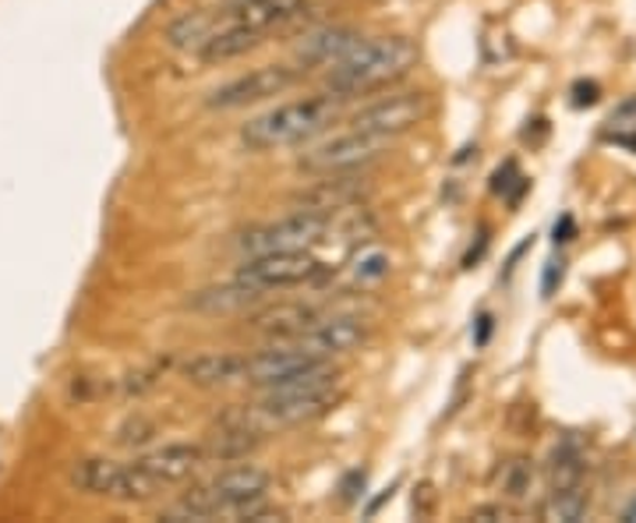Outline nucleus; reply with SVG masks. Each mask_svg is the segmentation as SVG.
Returning a JSON list of instances; mask_svg holds the SVG:
<instances>
[{
  "mask_svg": "<svg viewBox=\"0 0 636 523\" xmlns=\"http://www.w3.org/2000/svg\"><path fill=\"white\" fill-rule=\"evenodd\" d=\"M273 489V477H269L262 467H230L223 474H216L212 481L191 489L178 506H170L166 513H160V520L181 523V520H255L265 523L273 520V513L265 510V495Z\"/></svg>",
  "mask_w": 636,
  "mask_h": 523,
  "instance_id": "f257e3e1",
  "label": "nucleus"
},
{
  "mask_svg": "<svg viewBox=\"0 0 636 523\" xmlns=\"http://www.w3.org/2000/svg\"><path fill=\"white\" fill-rule=\"evenodd\" d=\"M417 64V47L407 36H378V40H361L340 64L325 74V89L340 100L369 95L411 74Z\"/></svg>",
  "mask_w": 636,
  "mask_h": 523,
  "instance_id": "f03ea898",
  "label": "nucleus"
},
{
  "mask_svg": "<svg viewBox=\"0 0 636 523\" xmlns=\"http://www.w3.org/2000/svg\"><path fill=\"white\" fill-rule=\"evenodd\" d=\"M343 113V100L333 92L322 95H304L294 103H280L273 110L259 113L241 128V142L252 152H269V149H286V145H304L325 128H333Z\"/></svg>",
  "mask_w": 636,
  "mask_h": 523,
  "instance_id": "7ed1b4c3",
  "label": "nucleus"
},
{
  "mask_svg": "<svg viewBox=\"0 0 636 523\" xmlns=\"http://www.w3.org/2000/svg\"><path fill=\"white\" fill-rule=\"evenodd\" d=\"M71 484L85 495H100L113 502H149L157 492H163L157 481H152L139 460L134 463H113V460H79L71 467Z\"/></svg>",
  "mask_w": 636,
  "mask_h": 523,
  "instance_id": "20e7f679",
  "label": "nucleus"
},
{
  "mask_svg": "<svg viewBox=\"0 0 636 523\" xmlns=\"http://www.w3.org/2000/svg\"><path fill=\"white\" fill-rule=\"evenodd\" d=\"M333 234V217H319V212H291L276 223H259L238 234L234 248L241 255H265V251H301L315 248Z\"/></svg>",
  "mask_w": 636,
  "mask_h": 523,
  "instance_id": "39448f33",
  "label": "nucleus"
},
{
  "mask_svg": "<svg viewBox=\"0 0 636 523\" xmlns=\"http://www.w3.org/2000/svg\"><path fill=\"white\" fill-rule=\"evenodd\" d=\"M340 403V390H312V393H262V400L252 411H241L248 424H255L259 432L273 429H294V424H307L322 414H330Z\"/></svg>",
  "mask_w": 636,
  "mask_h": 523,
  "instance_id": "423d86ee",
  "label": "nucleus"
},
{
  "mask_svg": "<svg viewBox=\"0 0 636 523\" xmlns=\"http://www.w3.org/2000/svg\"><path fill=\"white\" fill-rule=\"evenodd\" d=\"M322 276H325V265L312 255V248L265 251V255H248L238 265V280L262 286L265 294H273V290H286V286L319 283Z\"/></svg>",
  "mask_w": 636,
  "mask_h": 523,
  "instance_id": "0eeeda50",
  "label": "nucleus"
},
{
  "mask_svg": "<svg viewBox=\"0 0 636 523\" xmlns=\"http://www.w3.org/2000/svg\"><path fill=\"white\" fill-rule=\"evenodd\" d=\"M428 95L424 92H393V95H378L369 107H361L351 124L354 131L364 134H378V139H400V134L414 131L424 118H428Z\"/></svg>",
  "mask_w": 636,
  "mask_h": 523,
  "instance_id": "6e6552de",
  "label": "nucleus"
},
{
  "mask_svg": "<svg viewBox=\"0 0 636 523\" xmlns=\"http://www.w3.org/2000/svg\"><path fill=\"white\" fill-rule=\"evenodd\" d=\"M385 149H390V139H378V134H364V131H346V134H336V139L322 142L315 149H307L297 160V167L307 173L364 170L369 163H375Z\"/></svg>",
  "mask_w": 636,
  "mask_h": 523,
  "instance_id": "1a4fd4ad",
  "label": "nucleus"
},
{
  "mask_svg": "<svg viewBox=\"0 0 636 523\" xmlns=\"http://www.w3.org/2000/svg\"><path fill=\"white\" fill-rule=\"evenodd\" d=\"M301 82V68H286V64H265L241 74V79L226 82L220 89L209 92V107L212 110H241L252 103H265L273 95H283L286 89H294Z\"/></svg>",
  "mask_w": 636,
  "mask_h": 523,
  "instance_id": "9d476101",
  "label": "nucleus"
},
{
  "mask_svg": "<svg viewBox=\"0 0 636 523\" xmlns=\"http://www.w3.org/2000/svg\"><path fill=\"white\" fill-rule=\"evenodd\" d=\"M372 336V322L361 315H322L319 322H312L301 336H294L291 343L304 358L312 361H333L357 351V346Z\"/></svg>",
  "mask_w": 636,
  "mask_h": 523,
  "instance_id": "9b49d317",
  "label": "nucleus"
},
{
  "mask_svg": "<svg viewBox=\"0 0 636 523\" xmlns=\"http://www.w3.org/2000/svg\"><path fill=\"white\" fill-rule=\"evenodd\" d=\"M372 191V181L361 170H343V173H322V181L301 188L291 199L294 209L301 212H319V217H336V212L354 209L364 195Z\"/></svg>",
  "mask_w": 636,
  "mask_h": 523,
  "instance_id": "f8f14e48",
  "label": "nucleus"
},
{
  "mask_svg": "<svg viewBox=\"0 0 636 523\" xmlns=\"http://www.w3.org/2000/svg\"><path fill=\"white\" fill-rule=\"evenodd\" d=\"M364 36L351 26H322V29H312L304 32L297 47H294V57L301 71L304 68H333L340 64L346 53H351Z\"/></svg>",
  "mask_w": 636,
  "mask_h": 523,
  "instance_id": "ddd939ff",
  "label": "nucleus"
},
{
  "mask_svg": "<svg viewBox=\"0 0 636 523\" xmlns=\"http://www.w3.org/2000/svg\"><path fill=\"white\" fill-rule=\"evenodd\" d=\"M304 11H307V0H241V4H226L223 18L230 26L265 36L273 29L294 26L297 18H304Z\"/></svg>",
  "mask_w": 636,
  "mask_h": 523,
  "instance_id": "4468645a",
  "label": "nucleus"
},
{
  "mask_svg": "<svg viewBox=\"0 0 636 523\" xmlns=\"http://www.w3.org/2000/svg\"><path fill=\"white\" fill-rule=\"evenodd\" d=\"M205 445H195V442H170L163 450L149 453L139 460V467L160 484V489H170V484H181L188 481L195 471L205 467Z\"/></svg>",
  "mask_w": 636,
  "mask_h": 523,
  "instance_id": "2eb2a0df",
  "label": "nucleus"
},
{
  "mask_svg": "<svg viewBox=\"0 0 636 523\" xmlns=\"http://www.w3.org/2000/svg\"><path fill=\"white\" fill-rule=\"evenodd\" d=\"M265 301V290L248 283V280H226L216 286H202L195 294L188 298L191 312H202V315H238V312H252Z\"/></svg>",
  "mask_w": 636,
  "mask_h": 523,
  "instance_id": "dca6fc26",
  "label": "nucleus"
},
{
  "mask_svg": "<svg viewBox=\"0 0 636 523\" xmlns=\"http://www.w3.org/2000/svg\"><path fill=\"white\" fill-rule=\"evenodd\" d=\"M181 375L191 385H202V390H220V385H238L248 382V358L244 354H230V351H209L195 354L181 364Z\"/></svg>",
  "mask_w": 636,
  "mask_h": 523,
  "instance_id": "f3484780",
  "label": "nucleus"
},
{
  "mask_svg": "<svg viewBox=\"0 0 636 523\" xmlns=\"http://www.w3.org/2000/svg\"><path fill=\"white\" fill-rule=\"evenodd\" d=\"M322 312L315 304H304V301H294V304H273V308H265V312H259L252 322L255 333L269 336V340H294L301 336L307 325L319 322Z\"/></svg>",
  "mask_w": 636,
  "mask_h": 523,
  "instance_id": "a211bd4d",
  "label": "nucleus"
},
{
  "mask_svg": "<svg viewBox=\"0 0 636 523\" xmlns=\"http://www.w3.org/2000/svg\"><path fill=\"white\" fill-rule=\"evenodd\" d=\"M262 43V36L252 29H241V26H230L223 11H220V29L209 36L205 47L199 50V57L205 64H226V61H238V57L252 53Z\"/></svg>",
  "mask_w": 636,
  "mask_h": 523,
  "instance_id": "6ab92c4d",
  "label": "nucleus"
},
{
  "mask_svg": "<svg viewBox=\"0 0 636 523\" xmlns=\"http://www.w3.org/2000/svg\"><path fill=\"white\" fill-rule=\"evenodd\" d=\"M216 29H220V11H188V14L178 18V22L166 26V43L173 50L199 53Z\"/></svg>",
  "mask_w": 636,
  "mask_h": 523,
  "instance_id": "aec40b11",
  "label": "nucleus"
},
{
  "mask_svg": "<svg viewBox=\"0 0 636 523\" xmlns=\"http://www.w3.org/2000/svg\"><path fill=\"white\" fill-rule=\"evenodd\" d=\"M584 471H587V460H584L581 442L566 439L563 445H555L552 463H548L552 489H569V484H584Z\"/></svg>",
  "mask_w": 636,
  "mask_h": 523,
  "instance_id": "412c9836",
  "label": "nucleus"
},
{
  "mask_svg": "<svg viewBox=\"0 0 636 523\" xmlns=\"http://www.w3.org/2000/svg\"><path fill=\"white\" fill-rule=\"evenodd\" d=\"M590 510V495L584 484H569V489H552L548 502H545V520L555 523H581Z\"/></svg>",
  "mask_w": 636,
  "mask_h": 523,
  "instance_id": "4be33fe9",
  "label": "nucleus"
},
{
  "mask_svg": "<svg viewBox=\"0 0 636 523\" xmlns=\"http://www.w3.org/2000/svg\"><path fill=\"white\" fill-rule=\"evenodd\" d=\"M390 269H393V259L385 255L382 248H364L351 262H346V280H351L354 286H375L390 276Z\"/></svg>",
  "mask_w": 636,
  "mask_h": 523,
  "instance_id": "5701e85b",
  "label": "nucleus"
},
{
  "mask_svg": "<svg viewBox=\"0 0 636 523\" xmlns=\"http://www.w3.org/2000/svg\"><path fill=\"white\" fill-rule=\"evenodd\" d=\"M527 188H531V181L524 178V173H519L516 160H506L503 167L492 173V191H495V195H506L513 205L519 202V195H524Z\"/></svg>",
  "mask_w": 636,
  "mask_h": 523,
  "instance_id": "b1692460",
  "label": "nucleus"
},
{
  "mask_svg": "<svg viewBox=\"0 0 636 523\" xmlns=\"http://www.w3.org/2000/svg\"><path fill=\"white\" fill-rule=\"evenodd\" d=\"M531 481H534V467L527 460H513L506 474H503V492L509 499H524L531 492Z\"/></svg>",
  "mask_w": 636,
  "mask_h": 523,
  "instance_id": "393cba45",
  "label": "nucleus"
},
{
  "mask_svg": "<svg viewBox=\"0 0 636 523\" xmlns=\"http://www.w3.org/2000/svg\"><path fill=\"white\" fill-rule=\"evenodd\" d=\"M152 435H157V424L145 421L142 414L128 418V421L121 424V429H118V442L128 445V450H139V445L152 442Z\"/></svg>",
  "mask_w": 636,
  "mask_h": 523,
  "instance_id": "a878e982",
  "label": "nucleus"
},
{
  "mask_svg": "<svg viewBox=\"0 0 636 523\" xmlns=\"http://www.w3.org/2000/svg\"><path fill=\"white\" fill-rule=\"evenodd\" d=\"M597 100H602V86H597V82H584L581 79V82L573 86V107L584 110V107H594Z\"/></svg>",
  "mask_w": 636,
  "mask_h": 523,
  "instance_id": "bb28decb",
  "label": "nucleus"
},
{
  "mask_svg": "<svg viewBox=\"0 0 636 523\" xmlns=\"http://www.w3.org/2000/svg\"><path fill=\"white\" fill-rule=\"evenodd\" d=\"M563 276H566V262H563V259H552V262L545 265L542 294H545V298H552V294H555V286H558V283H563Z\"/></svg>",
  "mask_w": 636,
  "mask_h": 523,
  "instance_id": "cd10ccee",
  "label": "nucleus"
},
{
  "mask_svg": "<svg viewBox=\"0 0 636 523\" xmlns=\"http://www.w3.org/2000/svg\"><path fill=\"white\" fill-rule=\"evenodd\" d=\"M573 238H576V220L569 217V212H563V217L555 220L552 241H555V244H566V241H573Z\"/></svg>",
  "mask_w": 636,
  "mask_h": 523,
  "instance_id": "c85d7f7f",
  "label": "nucleus"
},
{
  "mask_svg": "<svg viewBox=\"0 0 636 523\" xmlns=\"http://www.w3.org/2000/svg\"><path fill=\"white\" fill-rule=\"evenodd\" d=\"M492 329H495V319H492V315H481V319H477L474 343H477V346H485V343H488V336H492Z\"/></svg>",
  "mask_w": 636,
  "mask_h": 523,
  "instance_id": "c756f323",
  "label": "nucleus"
},
{
  "mask_svg": "<svg viewBox=\"0 0 636 523\" xmlns=\"http://www.w3.org/2000/svg\"><path fill=\"white\" fill-rule=\"evenodd\" d=\"M485 248H488V230H481V241H477V248H471L467 251V259H464V265H474L481 255H485Z\"/></svg>",
  "mask_w": 636,
  "mask_h": 523,
  "instance_id": "7c9ffc66",
  "label": "nucleus"
},
{
  "mask_svg": "<svg viewBox=\"0 0 636 523\" xmlns=\"http://www.w3.org/2000/svg\"><path fill=\"white\" fill-rule=\"evenodd\" d=\"M633 128H636V124H633ZM608 139H612V142H619V145H626V149H633V152H636V131H612V134H608Z\"/></svg>",
  "mask_w": 636,
  "mask_h": 523,
  "instance_id": "2f4dec72",
  "label": "nucleus"
},
{
  "mask_svg": "<svg viewBox=\"0 0 636 523\" xmlns=\"http://www.w3.org/2000/svg\"><path fill=\"white\" fill-rule=\"evenodd\" d=\"M495 516H506V510H498V506H485V510H474V520H495Z\"/></svg>",
  "mask_w": 636,
  "mask_h": 523,
  "instance_id": "473e14b6",
  "label": "nucleus"
},
{
  "mask_svg": "<svg viewBox=\"0 0 636 523\" xmlns=\"http://www.w3.org/2000/svg\"><path fill=\"white\" fill-rule=\"evenodd\" d=\"M623 520H629V523H633V520H636V499H633V502H629V510H626V513H623Z\"/></svg>",
  "mask_w": 636,
  "mask_h": 523,
  "instance_id": "72a5a7b5",
  "label": "nucleus"
},
{
  "mask_svg": "<svg viewBox=\"0 0 636 523\" xmlns=\"http://www.w3.org/2000/svg\"><path fill=\"white\" fill-rule=\"evenodd\" d=\"M226 4H241V0H226Z\"/></svg>",
  "mask_w": 636,
  "mask_h": 523,
  "instance_id": "f704fd0d",
  "label": "nucleus"
}]
</instances>
